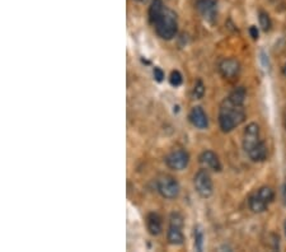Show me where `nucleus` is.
<instances>
[{
    "label": "nucleus",
    "mask_w": 286,
    "mask_h": 252,
    "mask_svg": "<svg viewBox=\"0 0 286 252\" xmlns=\"http://www.w3.org/2000/svg\"><path fill=\"white\" fill-rule=\"evenodd\" d=\"M283 73H284V75H286V64H285V66H284V69H283Z\"/></svg>",
    "instance_id": "nucleus-25"
},
{
    "label": "nucleus",
    "mask_w": 286,
    "mask_h": 252,
    "mask_svg": "<svg viewBox=\"0 0 286 252\" xmlns=\"http://www.w3.org/2000/svg\"><path fill=\"white\" fill-rule=\"evenodd\" d=\"M193 186H195L196 193L204 199H208L212 195V191H214L212 180L206 168H201L200 171L196 172L193 177Z\"/></svg>",
    "instance_id": "nucleus-4"
},
{
    "label": "nucleus",
    "mask_w": 286,
    "mask_h": 252,
    "mask_svg": "<svg viewBox=\"0 0 286 252\" xmlns=\"http://www.w3.org/2000/svg\"><path fill=\"white\" fill-rule=\"evenodd\" d=\"M246 120V111L240 105H235L225 98L219 110V125L224 133H230Z\"/></svg>",
    "instance_id": "nucleus-1"
},
{
    "label": "nucleus",
    "mask_w": 286,
    "mask_h": 252,
    "mask_svg": "<svg viewBox=\"0 0 286 252\" xmlns=\"http://www.w3.org/2000/svg\"><path fill=\"white\" fill-rule=\"evenodd\" d=\"M183 82V78H182V74H181L178 70H173L171 73V77H169V83L173 85V87H180L181 84Z\"/></svg>",
    "instance_id": "nucleus-20"
},
{
    "label": "nucleus",
    "mask_w": 286,
    "mask_h": 252,
    "mask_svg": "<svg viewBox=\"0 0 286 252\" xmlns=\"http://www.w3.org/2000/svg\"><path fill=\"white\" fill-rule=\"evenodd\" d=\"M190 163V154L183 149L173 150L165 157V165L173 171H183Z\"/></svg>",
    "instance_id": "nucleus-6"
},
{
    "label": "nucleus",
    "mask_w": 286,
    "mask_h": 252,
    "mask_svg": "<svg viewBox=\"0 0 286 252\" xmlns=\"http://www.w3.org/2000/svg\"><path fill=\"white\" fill-rule=\"evenodd\" d=\"M249 33H251V36H252L253 40H257V38H258V29H257V27H255V26H252V27L249 28Z\"/></svg>",
    "instance_id": "nucleus-23"
},
{
    "label": "nucleus",
    "mask_w": 286,
    "mask_h": 252,
    "mask_svg": "<svg viewBox=\"0 0 286 252\" xmlns=\"http://www.w3.org/2000/svg\"><path fill=\"white\" fill-rule=\"evenodd\" d=\"M284 229H285V234H286V222H285V224H284Z\"/></svg>",
    "instance_id": "nucleus-26"
},
{
    "label": "nucleus",
    "mask_w": 286,
    "mask_h": 252,
    "mask_svg": "<svg viewBox=\"0 0 286 252\" xmlns=\"http://www.w3.org/2000/svg\"><path fill=\"white\" fill-rule=\"evenodd\" d=\"M261 135H260V126L256 122H251L247 125L244 134H243V149L248 153L261 143Z\"/></svg>",
    "instance_id": "nucleus-7"
},
{
    "label": "nucleus",
    "mask_w": 286,
    "mask_h": 252,
    "mask_svg": "<svg viewBox=\"0 0 286 252\" xmlns=\"http://www.w3.org/2000/svg\"><path fill=\"white\" fill-rule=\"evenodd\" d=\"M219 72L225 79H234L240 72V64L236 59H224L219 64Z\"/></svg>",
    "instance_id": "nucleus-9"
},
{
    "label": "nucleus",
    "mask_w": 286,
    "mask_h": 252,
    "mask_svg": "<svg viewBox=\"0 0 286 252\" xmlns=\"http://www.w3.org/2000/svg\"><path fill=\"white\" fill-rule=\"evenodd\" d=\"M164 8L165 6L162 0H153L149 6V21L152 25H154L156 22V19L160 17Z\"/></svg>",
    "instance_id": "nucleus-14"
},
{
    "label": "nucleus",
    "mask_w": 286,
    "mask_h": 252,
    "mask_svg": "<svg viewBox=\"0 0 286 252\" xmlns=\"http://www.w3.org/2000/svg\"><path fill=\"white\" fill-rule=\"evenodd\" d=\"M191 124L195 126L196 129L200 130H204V129H208V118L206 112L204 111V109L200 106H195L190 111V115H188Z\"/></svg>",
    "instance_id": "nucleus-10"
},
{
    "label": "nucleus",
    "mask_w": 286,
    "mask_h": 252,
    "mask_svg": "<svg viewBox=\"0 0 286 252\" xmlns=\"http://www.w3.org/2000/svg\"><path fill=\"white\" fill-rule=\"evenodd\" d=\"M248 205L249 209L252 210L253 213H262L267 209V204H264L260 197L257 196V194H253L248 200Z\"/></svg>",
    "instance_id": "nucleus-15"
},
{
    "label": "nucleus",
    "mask_w": 286,
    "mask_h": 252,
    "mask_svg": "<svg viewBox=\"0 0 286 252\" xmlns=\"http://www.w3.org/2000/svg\"><path fill=\"white\" fill-rule=\"evenodd\" d=\"M196 6L206 21L215 22L218 17V0H196Z\"/></svg>",
    "instance_id": "nucleus-8"
},
{
    "label": "nucleus",
    "mask_w": 286,
    "mask_h": 252,
    "mask_svg": "<svg viewBox=\"0 0 286 252\" xmlns=\"http://www.w3.org/2000/svg\"><path fill=\"white\" fill-rule=\"evenodd\" d=\"M246 97H247L246 89H244L243 87H239V88H235V89H234L233 92L228 96V98H229V100L233 103H235V105H240V106H243V105H244V101H246Z\"/></svg>",
    "instance_id": "nucleus-16"
},
{
    "label": "nucleus",
    "mask_w": 286,
    "mask_h": 252,
    "mask_svg": "<svg viewBox=\"0 0 286 252\" xmlns=\"http://www.w3.org/2000/svg\"><path fill=\"white\" fill-rule=\"evenodd\" d=\"M146 227L152 236H159L163 230L162 218L156 213H149L146 215Z\"/></svg>",
    "instance_id": "nucleus-12"
},
{
    "label": "nucleus",
    "mask_w": 286,
    "mask_h": 252,
    "mask_svg": "<svg viewBox=\"0 0 286 252\" xmlns=\"http://www.w3.org/2000/svg\"><path fill=\"white\" fill-rule=\"evenodd\" d=\"M154 26H156V31L159 37H162L163 40H172L176 37L178 32L177 14L169 8H164Z\"/></svg>",
    "instance_id": "nucleus-2"
},
{
    "label": "nucleus",
    "mask_w": 286,
    "mask_h": 252,
    "mask_svg": "<svg viewBox=\"0 0 286 252\" xmlns=\"http://www.w3.org/2000/svg\"><path fill=\"white\" fill-rule=\"evenodd\" d=\"M256 194H257L258 197H260L264 204H267V205H270L271 202L274 201L275 193L271 187H267V186L261 187V189H258V191Z\"/></svg>",
    "instance_id": "nucleus-17"
},
{
    "label": "nucleus",
    "mask_w": 286,
    "mask_h": 252,
    "mask_svg": "<svg viewBox=\"0 0 286 252\" xmlns=\"http://www.w3.org/2000/svg\"><path fill=\"white\" fill-rule=\"evenodd\" d=\"M183 218L181 217L178 213H173L171 215V221H169V227L167 230V240L173 246H181L184 241L183 236Z\"/></svg>",
    "instance_id": "nucleus-3"
},
{
    "label": "nucleus",
    "mask_w": 286,
    "mask_h": 252,
    "mask_svg": "<svg viewBox=\"0 0 286 252\" xmlns=\"http://www.w3.org/2000/svg\"><path fill=\"white\" fill-rule=\"evenodd\" d=\"M156 190L164 199L173 200L180 195L181 187L178 181L174 177H172V176H162L156 181Z\"/></svg>",
    "instance_id": "nucleus-5"
},
{
    "label": "nucleus",
    "mask_w": 286,
    "mask_h": 252,
    "mask_svg": "<svg viewBox=\"0 0 286 252\" xmlns=\"http://www.w3.org/2000/svg\"><path fill=\"white\" fill-rule=\"evenodd\" d=\"M267 145L264 143L263 140H262L261 143L258 144L257 146H255L251 152H248V157L252 159L253 162H263L264 159L267 158Z\"/></svg>",
    "instance_id": "nucleus-13"
},
{
    "label": "nucleus",
    "mask_w": 286,
    "mask_h": 252,
    "mask_svg": "<svg viewBox=\"0 0 286 252\" xmlns=\"http://www.w3.org/2000/svg\"><path fill=\"white\" fill-rule=\"evenodd\" d=\"M204 94H205V85H204L201 79H199V81L196 82V84H195L192 96L193 98H196V100H201L202 97H204Z\"/></svg>",
    "instance_id": "nucleus-19"
},
{
    "label": "nucleus",
    "mask_w": 286,
    "mask_h": 252,
    "mask_svg": "<svg viewBox=\"0 0 286 252\" xmlns=\"http://www.w3.org/2000/svg\"><path fill=\"white\" fill-rule=\"evenodd\" d=\"M283 200H284V204L286 205V182L284 184V187H283Z\"/></svg>",
    "instance_id": "nucleus-24"
},
{
    "label": "nucleus",
    "mask_w": 286,
    "mask_h": 252,
    "mask_svg": "<svg viewBox=\"0 0 286 252\" xmlns=\"http://www.w3.org/2000/svg\"><path fill=\"white\" fill-rule=\"evenodd\" d=\"M200 163L204 166V168H208V169H212L215 172L221 171V163L219 157L216 156V153H214L212 150H205L202 152L199 157Z\"/></svg>",
    "instance_id": "nucleus-11"
},
{
    "label": "nucleus",
    "mask_w": 286,
    "mask_h": 252,
    "mask_svg": "<svg viewBox=\"0 0 286 252\" xmlns=\"http://www.w3.org/2000/svg\"><path fill=\"white\" fill-rule=\"evenodd\" d=\"M202 245H204V234L200 228H196L195 229V247L197 251H202Z\"/></svg>",
    "instance_id": "nucleus-21"
},
{
    "label": "nucleus",
    "mask_w": 286,
    "mask_h": 252,
    "mask_svg": "<svg viewBox=\"0 0 286 252\" xmlns=\"http://www.w3.org/2000/svg\"><path fill=\"white\" fill-rule=\"evenodd\" d=\"M154 78H156V82H162L164 79V73L160 68H154Z\"/></svg>",
    "instance_id": "nucleus-22"
},
{
    "label": "nucleus",
    "mask_w": 286,
    "mask_h": 252,
    "mask_svg": "<svg viewBox=\"0 0 286 252\" xmlns=\"http://www.w3.org/2000/svg\"><path fill=\"white\" fill-rule=\"evenodd\" d=\"M258 19H260V26H261L262 29H263L264 32L270 31L272 23H271V18L267 13L261 10V12H260V17H258Z\"/></svg>",
    "instance_id": "nucleus-18"
},
{
    "label": "nucleus",
    "mask_w": 286,
    "mask_h": 252,
    "mask_svg": "<svg viewBox=\"0 0 286 252\" xmlns=\"http://www.w3.org/2000/svg\"><path fill=\"white\" fill-rule=\"evenodd\" d=\"M135 1H139V3H141V1H144V0H135Z\"/></svg>",
    "instance_id": "nucleus-27"
}]
</instances>
